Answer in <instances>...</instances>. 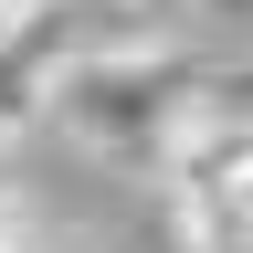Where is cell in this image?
<instances>
[{
  "mask_svg": "<svg viewBox=\"0 0 253 253\" xmlns=\"http://www.w3.org/2000/svg\"><path fill=\"white\" fill-rule=\"evenodd\" d=\"M201 106H211V84L179 53H84L42 95V116H63L95 158H148V169H169V148L201 126Z\"/></svg>",
  "mask_w": 253,
  "mask_h": 253,
  "instance_id": "1",
  "label": "cell"
},
{
  "mask_svg": "<svg viewBox=\"0 0 253 253\" xmlns=\"http://www.w3.org/2000/svg\"><path fill=\"white\" fill-rule=\"evenodd\" d=\"M169 190H179L190 253H253V116L201 106V126L169 148Z\"/></svg>",
  "mask_w": 253,
  "mask_h": 253,
  "instance_id": "2",
  "label": "cell"
},
{
  "mask_svg": "<svg viewBox=\"0 0 253 253\" xmlns=\"http://www.w3.org/2000/svg\"><path fill=\"white\" fill-rule=\"evenodd\" d=\"M11 11H21V21H42V11H74V0H11Z\"/></svg>",
  "mask_w": 253,
  "mask_h": 253,
  "instance_id": "3",
  "label": "cell"
},
{
  "mask_svg": "<svg viewBox=\"0 0 253 253\" xmlns=\"http://www.w3.org/2000/svg\"><path fill=\"white\" fill-rule=\"evenodd\" d=\"M137 11H148V21H169V11H190V0H137Z\"/></svg>",
  "mask_w": 253,
  "mask_h": 253,
  "instance_id": "4",
  "label": "cell"
},
{
  "mask_svg": "<svg viewBox=\"0 0 253 253\" xmlns=\"http://www.w3.org/2000/svg\"><path fill=\"white\" fill-rule=\"evenodd\" d=\"M11 32H21V11H11V0H0V42H11Z\"/></svg>",
  "mask_w": 253,
  "mask_h": 253,
  "instance_id": "5",
  "label": "cell"
}]
</instances>
